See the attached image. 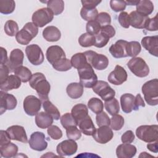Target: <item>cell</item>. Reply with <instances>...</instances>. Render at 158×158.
Masks as SVG:
<instances>
[{
	"label": "cell",
	"mask_w": 158,
	"mask_h": 158,
	"mask_svg": "<svg viewBox=\"0 0 158 158\" xmlns=\"http://www.w3.org/2000/svg\"><path fill=\"white\" fill-rule=\"evenodd\" d=\"M29 85L33 89L36 90L40 98L43 101L48 99L51 85L43 73L36 72L33 74L29 81Z\"/></svg>",
	"instance_id": "obj_1"
},
{
	"label": "cell",
	"mask_w": 158,
	"mask_h": 158,
	"mask_svg": "<svg viewBox=\"0 0 158 158\" xmlns=\"http://www.w3.org/2000/svg\"><path fill=\"white\" fill-rule=\"evenodd\" d=\"M146 102L150 106L158 104V80L154 78L144 83L141 88Z\"/></svg>",
	"instance_id": "obj_2"
},
{
	"label": "cell",
	"mask_w": 158,
	"mask_h": 158,
	"mask_svg": "<svg viewBox=\"0 0 158 158\" xmlns=\"http://www.w3.org/2000/svg\"><path fill=\"white\" fill-rule=\"evenodd\" d=\"M80 83L85 88H93L97 83L98 77L93 68L88 62L83 67L77 69Z\"/></svg>",
	"instance_id": "obj_3"
},
{
	"label": "cell",
	"mask_w": 158,
	"mask_h": 158,
	"mask_svg": "<svg viewBox=\"0 0 158 158\" xmlns=\"http://www.w3.org/2000/svg\"><path fill=\"white\" fill-rule=\"evenodd\" d=\"M38 33V28L33 22H27L15 35V40L22 45H27Z\"/></svg>",
	"instance_id": "obj_4"
},
{
	"label": "cell",
	"mask_w": 158,
	"mask_h": 158,
	"mask_svg": "<svg viewBox=\"0 0 158 158\" xmlns=\"http://www.w3.org/2000/svg\"><path fill=\"white\" fill-rule=\"evenodd\" d=\"M136 135L139 139L146 143L157 141L158 125H141L136 128Z\"/></svg>",
	"instance_id": "obj_5"
},
{
	"label": "cell",
	"mask_w": 158,
	"mask_h": 158,
	"mask_svg": "<svg viewBox=\"0 0 158 158\" xmlns=\"http://www.w3.org/2000/svg\"><path fill=\"white\" fill-rule=\"evenodd\" d=\"M127 66L130 70L138 77L143 78L149 75V68L145 60L141 57L131 58L128 62Z\"/></svg>",
	"instance_id": "obj_6"
},
{
	"label": "cell",
	"mask_w": 158,
	"mask_h": 158,
	"mask_svg": "<svg viewBox=\"0 0 158 158\" xmlns=\"http://www.w3.org/2000/svg\"><path fill=\"white\" fill-rule=\"evenodd\" d=\"M86 56L87 62L93 68L102 70L106 69L109 65V59L104 54H98L93 51H86L83 52Z\"/></svg>",
	"instance_id": "obj_7"
},
{
	"label": "cell",
	"mask_w": 158,
	"mask_h": 158,
	"mask_svg": "<svg viewBox=\"0 0 158 158\" xmlns=\"http://www.w3.org/2000/svg\"><path fill=\"white\" fill-rule=\"evenodd\" d=\"M54 18L52 12L48 7H43L36 10L32 15L33 23L38 27H43L50 23Z\"/></svg>",
	"instance_id": "obj_8"
},
{
	"label": "cell",
	"mask_w": 158,
	"mask_h": 158,
	"mask_svg": "<svg viewBox=\"0 0 158 158\" xmlns=\"http://www.w3.org/2000/svg\"><path fill=\"white\" fill-rule=\"evenodd\" d=\"M25 53L28 61L34 65H39L44 61V54L41 48L36 44L28 45Z\"/></svg>",
	"instance_id": "obj_9"
},
{
	"label": "cell",
	"mask_w": 158,
	"mask_h": 158,
	"mask_svg": "<svg viewBox=\"0 0 158 158\" xmlns=\"http://www.w3.org/2000/svg\"><path fill=\"white\" fill-rule=\"evenodd\" d=\"M93 91L105 101L115 97V91L105 81L99 80L93 87Z\"/></svg>",
	"instance_id": "obj_10"
},
{
	"label": "cell",
	"mask_w": 158,
	"mask_h": 158,
	"mask_svg": "<svg viewBox=\"0 0 158 158\" xmlns=\"http://www.w3.org/2000/svg\"><path fill=\"white\" fill-rule=\"evenodd\" d=\"M23 109L30 116L36 115L41 109V102L40 99L33 95L27 96L23 100Z\"/></svg>",
	"instance_id": "obj_11"
},
{
	"label": "cell",
	"mask_w": 158,
	"mask_h": 158,
	"mask_svg": "<svg viewBox=\"0 0 158 158\" xmlns=\"http://www.w3.org/2000/svg\"><path fill=\"white\" fill-rule=\"evenodd\" d=\"M28 143L30 148L36 151H43L48 147L45 135L40 131L33 132L30 135Z\"/></svg>",
	"instance_id": "obj_12"
},
{
	"label": "cell",
	"mask_w": 158,
	"mask_h": 158,
	"mask_svg": "<svg viewBox=\"0 0 158 158\" xmlns=\"http://www.w3.org/2000/svg\"><path fill=\"white\" fill-rule=\"evenodd\" d=\"M77 143L75 141L70 139L62 141L56 147L57 152L61 157L72 156L77 152Z\"/></svg>",
	"instance_id": "obj_13"
},
{
	"label": "cell",
	"mask_w": 158,
	"mask_h": 158,
	"mask_svg": "<svg viewBox=\"0 0 158 158\" xmlns=\"http://www.w3.org/2000/svg\"><path fill=\"white\" fill-rule=\"evenodd\" d=\"M17 104V101L15 97L6 93V91H0V114L2 115L7 110L14 109Z\"/></svg>",
	"instance_id": "obj_14"
},
{
	"label": "cell",
	"mask_w": 158,
	"mask_h": 158,
	"mask_svg": "<svg viewBox=\"0 0 158 158\" xmlns=\"http://www.w3.org/2000/svg\"><path fill=\"white\" fill-rule=\"evenodd\" d=\"M128 77L127 73L125 69L119 65H117L112 71L108 77V81L114 85H120L127 81Z\"/></svg>",
	"instance_id": "obj_15"
},
{
	"label": "cell",
	"mask_w": 158,
	"mask_h": 158,
	"mask_svg": "<svg viewBox=\"0 0 158 158\" xmlns=\"http://www.w3.org/2000/svg\"><path fill=\"white\" fill-rule=\"evenodd\" d=\"M92 136L96 142L100 144H106L112 139L114 133L109 126H102L97 130L96 129Z\"/></svg>",
	"instance_id": "obj_16"
},
{
	"label": "cell",
	"mask_w": 158,
	"mask_h": 158,
	"mask_svg": "<svg viewBox=\"0 0 158 158\" xmlns=\"http://www.w3.org/2000/svg\"><path fill=\"white\" fill-rule=\"evenodd\" d=\"M24 59V54L20 49H13L10 54L6 65L9 67L10 72H14L15 69L22 66Z\"/></svg>",
	"instance_id": "obj_17"
},
{
	"label": "cell",
	"mask_w": 158,
	"mask_h": 158,
	"mask_svg": "<svg viewBox=\"0 0 158 158\" xmlns=\"http://www.w3.org/2000/svg\"><path fill=\"white\" fill-rule=\"evenodd\" d=\"M46 57L51 64H54L58 60L66 57L65 53L63 49L57 45L49 46L46 51Z\"/></svg>",
	"instance_id": "obj_18"
},
{
	"label": "cell",
	"mask_w": 158,
	"mask_h": 158,
	"mask_svg": "<svg viewBox=\"0 0 158 158\" xmlns=\"http://www.w3.org/2000/svg\"><path fill=\"white\" fill-rule=\"evenodd\" d=\"M12 140H15L22 143H27L28 138L25 128L20 125H12L6 130Z\"/></svg>",
	"instance_id": "obj_19"
},
{
	"label": "cell",
	"mask_w": 158,
	"mask_h": 158,
	"mask_svg": "<svg viewBox=\"0 0 158 158\" xmlns=\"http://www.w3.org/2000/svg\"><path fill=\"white\" fill-rule=\"evenodd\" d=\"M128 41L123 40L117 41L114 44H112L109 49L110 54L115 58H123L128 57L127 52V45Z\"/></svg>",
	"instance_id": "obj_20"
},
{
	"label": "cell",
	"mask_w": 158,
	"mask_h": 158,
	"mask_svg": "<svg viewBox=\"0 0 158 158\" xmlns=\"http://www.w3.org/2000/svg\"><path fill=\"white\" fill-rule=\"evenodd\" d=\"M143 47L151 55L158 56V36H144L141 40Z\"/></svg>",
	"instance_id": "obj_21"
},
{
	"label": "cell",
	"mask_w": 158,
	"mask_h": 158,
	"mask_svg": "<svg viewBox=\"0 0 158 158\" xmlns=\"http://www.w3.org/2000/svg\"><path fill=\"white\" fill-rule=\"evenodd\" d=\"M135 146L128 143H123L118 145L116 149V155L118 158H131L136 153Z\"/></svg>",
	"instance_id": "obj_22"
},
{
	"label": "cell",
	"mask_w": 158,
	"mask_h": 158,
	"mask_svg": "<svg viewBox=\"0 0 158 158\" xmlns=\"http://www.w3.org/2000/svg\"><path fill=\"white\" fill-rule=\"evenodd\" d=\"M130 25L135 28L143 29L145 27L146 22L149 17L143 15L136 10L132 11L129 14Z\"/></svg>",
	"instance_id": "obj_23"
},
{
	"label": "cell",
	"mask_w": 158,
	"mask_h": 158,
	"mask_svg": "<svg viewBox=\"0 0 158 158\" xmlns=\"http://www.w3.org/2000/svg\"><path fill=\"white\" fill-rule=\"evenodd\" d=\"M20 78L15 75H10L4 82L1 84V91H8L14 89H18L21 86Z\"/></svg>",
	"instance_id": "obj_24"
},
{
	"label": "cell",
	"mask_w": 158,
	"mask_h": 158,
	"mask_svg": "<svg viewBox=\"0 0 158 158\" xmlns=\"http://www.w3.org/2000/svg\"><path fill=\"white\" fill-rule=\"evenodd\" d=\"M78 125L80 131L87 136H92L96 130L93 120L89 115H87L85 118L80 120Z\"/></svg>",
	"instance_id": "obj_25"
},
{
	"label": "cell",
	"mask_w": 158,
	"mask_h": 158,
	"mask_svg": "<svg viewBox=\"0 0 158 158\" xmlns=\"http://www.w3.org/2000/svg\"><path fill=\"white\" fill-rule=\"evenodd\" d=\"M135 98L130 93H125L120 97V105L122 110L127 114L130 113L135 107Z\"/></svg>",
	"instance_id": "obj_26"
},
{
	"label": "cell",
	"mask_w": 158,
	"mask_h": 158,
	"mask_svg": "<svg viewBox=\"0 0 158 158\" xmlns=\"http://www.w3.org/2000/svg\"><path fill=\"white\" fill-rule=\"evenodd\" d=\"M43 36L48 41L56 42L60 39L61 33L56 27L48 26L43 30Z\"/></svg>",
	"instance_id": "obj_27"
},
{
	"label": "cell",
	"mask_w": 158,
	"mask_h": 158,
	"mask_svg": "<svg viewBox=\"0 0 158 158\" xmlns=\"http://www.w3.org/2000/svg\"><path fill=\"white\" fill-rule=\"evenodd\" d=\"M53 119L52 117L46 112H40L35 116V123L38 127L45 129L52 125L53 123Z\"/></svg>",
	"instance_id": "obj_28"
},
{
	"label": "cell",
	"mask_w": 158,
	"mask_h": 158,
	"mask_svg": "<svg viewBox=\"0 0 158 158\" xmlns=\"http://www.w3.org/2000/svg\"><path fill=\"white\" fill-rule=\"evenodd\" d=\"M66 92L72 99H78L83 94V86L80 83H71L67 86Z\"/></svg>",
	"instance_id": "obj_29"
},
{
	"label": "cell",
	"mask_w": 158,
	"mask_h": 158,
	"mask_svg": "<svg viewBox=\"0 0 158 158\" xmlns=\"http://www.w3.org/2000/svg\"><path fill=\"white\" fill-rule=\"evenodd\" d=\"M71 114L78 123L80 120L88 115V110L86 105L81 103L77 104L72 107Z\"/></svg>",
	"instance_id": "obj_30"
},
{
	"label": "cell",
	"mask_w": 158,
	"mask_h": 158,
	"mask_svg": "<svg viewBox=\"0 0 158 158\" xmlns=\"http://www.w3.org/2000/svg\"><path fill=\"white\" fill-rule=\"evenodd\" d=\"M154 8V4L151 1L141 0L136 5V11L143 15L148 17L153 12Z\"/></svg>",
	"instance_id": "obj_31"
},
{
	"label": "cell",
	"mask_w": 158,
	"mask_h": 158,
	"mask_svg": "<svg viewBox=\"0 0 158 158\" xmlns=\"http://www.w3.org/2000/svg\"><path fill=\"white\" fill-rule=\"evenodd\" d=\"M1 156L6 158L15 157L18 152V146L12 143H9L0 146Z\"/></svg>",
	"instance_id": "obj_32"
},
{
	"label": "cell",
	"mask_w": 158,
	"mask_h": 158,
	"mask_svg": "<svg viewBox=\"0 0 158 158\" xmlns=\"http://www.w3.org/2000/svg\"><path fill=\"white\" fill-rule=\"evenodd\" d=\"M43 107L44 111L52 116L54 120H58L60 118V114L58 109L48 99L43 101Z\"/></svg>",
	"instance_id": "obj_33"
},
{
	"label": "cell",
	"mask_w": 158,
	"mask_h": 158,
	"mask_svg": "<svg viewBox=\"0 0 158 158\" xmlns=\"http://www.w3.org/2000/svg\"><path fill=\"white\" fill-rule=\"evenodd\" d=\"M47 7L54 15H58L64 10V2L62 0H50L47 2Z\"/></svg>",
	"instance_id": "obj_34"
},
{
	"label": "cell",
	"mask_w": 158,
	"mask_h": 158,
	"mask_svg": "<svg viewBox=\"0 0 158 158\" xmlns=\"http://www.w3.org/2000/svg\"><path fill=\"white\" fill-rule=\"evenodd\" d=\"M14 73L15 75L19 77L20 78L22 82L23 83L29 81L32 76L31 72L30 70V69L23 65L15 69L14 71Z\"/></svg>",
	"instance_id": "obj_35"
},
{
	"label": "cell",
	"mask_w": 158,
	"mask_h": 158,
	"mask_svg": "<svg viewBox=\"0 0 158 158\" xmlns=\"http://www.w3.org/2000/svg\"><path fill=\"white\" fill-rule=\"evenodd\" d=\"M88 107L93 112L98 114L103 111L104 104L100 99L92 98L88 102Z\"/></svg>",
	"instance_id": "obj_36"
},
{
	"label": "cell",
	"mask_w": 158,
	"mask_h": 158,
	"mask_svg": "<svg viewBox=\"0 0 158 158\" xmlns=\"http://www.w3.org/2000/svg\"><path fill=\"white\" fill-rule=\"evenodd\" d=\"M104 107L107 112L111 115L117 114L120 111V105L118 101L115 98L105 101Z\"/></svg>",
	"instance_id": "obj_37"
},
{
	"label": "cell",
	"mask_w": 158,
	"mask_h": 158,
	"mask_svg": "<svg viewBox=\"0 0 158 158\" xmlns=\"http://www.w3.org/2000/svg\"><path fill=\"white\" fill-rule=\"evenodd\" d=\"M70 63L72 67L78 69L88 63L86 56L83 52L75 54L70 59Z\"/></svg>",
	"instance_id": "obj_38"
},
{
	"label": "cell",
	"mask_w": 158,
	"mask_h": 158,
	"mask_svg": "<svg viewBox=\"0 0 158 158\" xmlns=\"http://www.w3.org/2000/svg\"><path fill=\"white\" fill-rule=\"evenodd\" d=\"M15 8V3L13 0H1L0 12L7 15L12 13Z\"/></svg>",
	"instance_id": "obj_39"
},
{
	"label": "cell",
	"mask_w": 158,
	"mask_h": 158,
	"mask_svg": "<svg viewBox=\"0 0 158 158\" xmlns=\"http://www.w3.org/2000/svg\"><path fill=\"white\" fill-rule=\"evenodd\" d=\"M95 37L88 33H85L81 35L78 38L79 44L84 48H88L94 45Z\"/></svg>",
	"instance_id": "obj_40"
},
{
	"label": "cell",
	"mask_w": 158,
	"mask_h": 158,
	"mask_svg": "<svg viewBox=\"0 0 158 158\" xmlns=\"http://www.w3.org/2000/svg\"><path fill=\"white\" fill-rule=\"evenodd\" d=\"M141 50V47L139 42L136 41L128 42L127 45V52L128 56L135 57L139 54Z\"/></svg>",
	"instance_id": "obj_41"
},
{
	"label": "cell",
	"mask_w": 158,
	"mask_h": 158,
	"mask_svg": "<svg viewBox=\"0 0 158 158\" xmlns=\"http://www.w3.org/2000/svg\"><path fill=\"white\" fill-rule=\"evenodd\" d=\"M98 15V12L96 8L86 9L82 7L80 10V15L83 19L88 22L96 20Z\"/></svg>",
	"instance_id": "obj_42"
},
{
	"label": "cell",
	"mask_w": 158,
	"mask_h": 158,
	"mask_svg": "<svg viewBox=\"0 0 158 158\" xmlns=\"http://www.w3.org/2000/svg\"><path fill=\"white\" fill-rule=\"evenodd\" d=\"M4 31L9 36H14L19 32V26L16 22L9 20H7L4 27Z\"/></svg>",
	"instance_id": "obj_43"
},
{
	"label": "cell",
	"mask_w": 158,
	"mask_h": 158,
	"mask_svg": "<svg viewBox=\"0 0 158 158\" xmlns=\"http://www.w3.org/2000/svg\"><path fill=\"white\" fill-rule=\"evenodd\" d=\"M60 123L62 127L66 130L67 128L77 126L78 123L71 113H65L60 117Z\"/></svg>",
	"instance_id": "obj_44"
},
{
	"label": "cell",
	"mask_w": 158,
	"mask_h": 158,
	"mask_svg": "<svg viewBox=\"0 0 158 158\" xmlns=\"http://www.w3.org/2000/svg\"><path fill=\"white\" fill-rule=\"evenodd\" d=\"M52 65L55 70L60 72L67 71L71 69L72 67L70 63V60H69V59H67L66 57L58 60Z\"/></svg>",
	"instance_id": "obj_45"
},
{
	"label": "cell",
	"mask_w": 158,
	"mask_h": 158,
	"mask_svg": "<svg viewBox=\"0 0 158 158\" xmlns=\"http://www.w3.org/2000/svg\"><path fill=\"white\" fill-rule=\"evenodd\" d=\"M124 122V118L122 115L117 114L112 115V118H110V126L112 130L115 131L120 130L123 127Z\"/></svg>",
	"instance_id": "obj_46"
},
{
	"label": "cell",
	"mask_w": 158,
	"mask_h": 158,
	"mask_svg": "<svg viewBox=\"0 0 158 158\" xmlns=\"http://www.w3.org/2000/svg\"><path fill=\"white\" fill-rule=\"evenodd\" d=\"M101 28V25L96 20L88 22L86 25V30L87 33L92 35H96L98 34L100 32Z\"/></svg>",
	"instance_id": "obj_47"
},
{
	"label": "cell",
	"mask_w": 158,
	"mask_h": 158,
	"mask_svg": "<svg viewBox=\"0 0 158 158\" xmlns=\"http://www.w3.org/2000/svg\"><path fill=\"white\" fill-rule=\"evenodd\" d=\"M66 135L69 139L77 141L81 138V131L77 126H72L66 129Z\"/></svg>",
	"instance_id": "obj_48"
},
{
	"label": "cell",
	"mask_w": 158,
	"mask_h": 158,
	"mask_svg": "<svg viewBox=\"0 0 158 158\" xmlns=\"http://www.w3.org/2000/svg\"><path fill=\"white\" fill-rule=\"evenodd\" d=\"M47 132L48 135L54 140H58L62 137V131L56 125H51L48 128Z\"/></svg>",
	"instance_id": "obj_49"
},
{
	"label": "cell",
	"mask_w": 158,
	"mask_h": 158,
	"mask_svg": "<svg viewBox=\"0 0 158 158\" xmlns=\"http://www.w3.org/2000/svg\"><path fill=\"white\" fill-rule=\"evenodd\" d=\"M96 122L98 127L109 126L110 123V119L107 114L102 111V112L96 114Z\"/></svg>",
	"instance_id": "obj_50"
},
{
	"label": "cell",
	"mask_w": 158,
	"mask_h": 158,
	"mask_svg": "<svg viewBox=\"0 0 158 158\" xmlns=\"http://www.w3.org/2000/svg\"><path fill=\"white\" fill-rule=\"evenodd\" d=\"M96 20L99 23L101 27H104L110 24L111 17L108 13L106 12H102L98 14Z\"/></svg>",
	"instance_id": "obj_51"
},
{
	"label": "cell",
	"mask_w": 158,
	"mask_h": 158,
	"mask_svg": "<svg viewBox=\"0 0 158 158\" xmlns=\"http://www.w3.org/2000/svg\"><path fill=\"white\" fill-rule=\"evenodd\" d=\"M94 37H95V43L94 46H96V48H103L109 41V38L100 32L98 34L94 35Z\"/></svg>",
	"instance_id": "obj_52"
},
{
	"label": "cell",
	"mask_w": 158,
	"mask_h": 158,
	"mask_svg": "<svg viewBox=\"0 0 158 158\" xmlns=\"http://www.w3.org/2000/svg\"><path fill=\"white\" fill-rule=\"evenodd\" d=\"M126 3L125 1H117V0H111L110 1V8L115 12H118L120 11H123L126 7Z\"/></svg>",
	"instance_id": "obj_53"
},
{
	"label": "cell",
	"mask_w": 158,
	"mask_h": 158,
	"mask_svg": "<svg viewBox=\"0 0 158 158\" xmlns=\"http://www.w3.org/2000/svg\"><path fill=\"white\" fill-rule=\"evenodd\" d=\"M118 20L120 23V25L125 28H128L130 27V17L129 14L125 11H123L120 13L118 17Z\"/></svg>",
	"instance_id": "obj_54"
},
{
	"label": "cell",
	"mask_w": 158,
	"mask_h": 158,
	"mask_svg": "<svg viewBox=\"0 0 158 158\" xmlns=\"http://www.w3.org/2000/svg\"><path fill=\"white\" fill-rule=\"evenodd\" d=\"M144 28L151 31L157 30V14L153 18H148L146 22Z\"/></svg>",
	"instance_id": "obj_55"
},
{
	"label": "cell",
	"mask_w": 158,
	"mask_h": 158,
	"mask_svg": "<svg viewBox=\"0 0 158 158\" xmlns=\"http://www.w3.org/2000/svg\"><path fill=\"white\" fill-rule=\"evenodd\" d=\"M100 33H102L107 37H108L109 39L110 38H112L115 35V28L110 25L101 27Z\"/></svg>",
	"instance_id": "obj_56"
},
{
	"label": "cell",
	"mask_w": 158,
	"mask_h": 158,
	"mask_svg": "<svg viewBox=\"0 0 158 158\" xmlns=\"http://www.w3.org/2000/svg\"><path fill=\"white\" fill-rule=\"evenodd\" d=\"M135 140V135L131 130L126 131L121 136V141L123 143L130 144Z\"/></svg>",
	"instance_id": "obj_57"
},
{
	"label": "cell",
	"mask_w": 158,
	"mask_h": 158,
	"mask_svg": "<svg viewBox=\"0 0 158 158\" xmlns=\"http://www.w3.org/2000/svg\"><path fill=\"white\" fill-rule=\"evenodd\" d=\"M10 70L6 64L0 65V84L2 83L9 77Z\"/></svg>",
	"instance_id": "obj_58"
},
{
	"label": "cell",
	"mask_w": 158,
	"mask_h": 158,
	"mask_svg": "<svg viewBox=\"0 0 158 158\" xmlns=\"http://www.w3.org/2000/svg\"><path fill=\"white\" fill-rule=\"evenodd\" d=\"M83 7L86 9H94L101 2V1L97 0H82L81 1Z\"/></svg>",
	"instance_id": "obj_59"
},
{
	"label": "cell",
	"mask_w": 158,
	"mask_h": 158,
	"mask_svg": "<svg viewBox=\"0 0 158 158\" xmlns=\"http://www.w3.org/2000/svg\"><path fill=\"white\" fill-rule=\"evenodd\" d=\"M10 139H11L6 131L2 130L0 131V146L10 143Z\"/></svg>",
	"instance_id": "obj_60"
},
{
	"label": "cell",
	"mask_w": 158,
	"mask_h": 158,
	"mask_svg": "<svg viewBox=\"0 0 158 158\" xmlns=\"http://www.w3.org/2000/svg\"><path fill=\"white\" fill-rule=\"evenodd\" d=\"M139 107H145V104L140 94H137V95L135 98V107L133 110H139Z\"/></svg>",
	"instance_id": "obj_61"
},
{
	"label": "cell",
	"mask_w": 158,
	"mask_h": 158,
	"mask_svg": "<svg viewBox=\"0 0 158 158\" xmlns=\"http://www.w3.org/2000/svg\"><path fill=\"white\" fill-rule=\"evenodd\" d=\"M1 64H6L8 61L7 51L5 48L1 47Z\"/></svg>",
	"instance_id": "obj_62"
},
{
	"label": "cell",
	"mask_w": 158,
	"mask_h": 158,
	"mask_svg": "<svg viewBox=\"0 0 158 158\" xmlns=\"http://www.w3.org/2000/svg\"><path fill=\"white\" fill-rule=\"evenodd\" d=\"M147 148L151 152L157 153L158 152V145L157 141H154L152 143H149L147 144Z\"/></svg>",
	"instance_id": "obj_63"
},
{
	"label": "cell",
	"mask_w": 158,
	"mask_h": 158,
	"mask_svg": "<svg viewBox=\"0 0 158 158\" xmlns=\"http://www.w3.org/2000/svg\"><path fill=\"white\" fill-rule=\"evenodd\" d=\"M139 1H136V0H128V1H125V3L127 5L129 6H134V5H137L138 4Z\"/></svg>",
	"instance_id": "obj_64"
}]
</instances>
